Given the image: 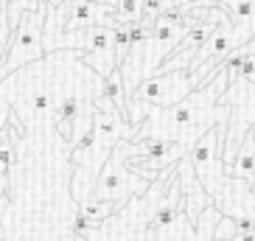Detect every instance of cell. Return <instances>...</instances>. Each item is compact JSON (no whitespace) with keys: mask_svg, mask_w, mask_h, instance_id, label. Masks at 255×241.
<instances>
[{"mask_svg":"<svg viewBox=\"0 0 255 241\" xmlns=\"http://www.w3.org/2000/svg\"><path fill=\"white\" fill-rule=\"evenodd\" d=\"M45 14H48V3L25 11L23 20L17 23L14 34H11V42H8V51L3 56V65H0V82L8 79L14 70H23L28 65L42 62V56H45V42H42Z\"/></svg>","mask_w":255,"mask_h":241,"instance_id":"obj_1","label":"cell"},{"mask_svg":"<svg viewBox=\"0 0 255 241\" xmlns=\"http://www.w3.org/2000/svg\"><path fill=\"white\" fill-rule=\"evenodd\" d=\"M196 90V76L191 68H177V70H154L149 79L137 84L129 101L143 107H174L182 98H188Z\"/></svg>","mask_w":255,"mask_h":241,"instance_id":"obj_2","label":"cell"},{"mask_svg":"<svg viewBox=\"0 0 255 241\" xmlns=\"http://www.w3.org/2000/svg\"><path fill=\"white\" fill-rule=\"evenodd\" d=\"M225 140H227V120H219L216 129H208L194 143V149H191L194 174H196V180H199V185L210 194V199H216L227 180L225 157H222Z\"/></svg>","mask_w":255,"mask_h":241,"instance_id":"obj_3","label":"cell"},{"mask_svg":"<svg viewBox=\"0 0 255 241\" xmlns=\"http://www.w3.org/2000/svg\"><path fill=\"white\" fill-rule=\"evenodd\" d=\"M127 143H118L113 149V154L107 157L104 168L98 174L93 196L96 199H113V202H127L132 194H143L149 188V180L146 177H137V171H132L127 163Z\"/></svg>","mask_w":255,"mask_h":241,"instance_id":"obj_4","label":"cell"},{"mask_svg":"<svg viewBox=\"0 0 255 241\" xmlns=\"http://www.w3.org/2000/svg\"><path fill=\"white\" fill-rule=\"evenodd\" d=\"M219 205V211L233 219H255V191H250V182L241 177H227L219 196L213 199Z\"/></svg>","mask_w":255,"mask_h":241,"instance_id":"obj_5","label":"cell"},{"mask_svg":"<svg viewBox=\"0 0 255 241\" xmlns=\"http://www.w3.org/2000/svg\"><path fill=\"white\" fill-rule=\"evenodd\" d=\"M225 168H227V177H241V180H247L250 185H255V132L253 129H250L247 137L241 140L233 163Z\"/></svg>","mask_w":255,"mask_h":241,"instance_id":"obj_6","label":"cell"},{"mask_svg":"<svg viewBox=\"0 0 255 241\" xmlns=\"http://www.w3.org/2000/svg\"><path fill=\"white\" fill-rule=\"evenodd\" d=\"M146 17V0H115L113 23L115 25H135Z\"/></svg>","mask_w":255,"mask_h":241,"instance_id":"obj_7","label":"cell"},{"mask_svg":"<svg viewBox=\"0 0 255 241\" xmlns=\"http://www.w3.org/2000/svg\"><path fill=\"white\" fill-rule=\"evenodd\" d=\"M177 196H180V188H177V182L171 185V199L160 208V213L154 219H151V225H149V230H157V227H165L168 222H171L174 216H177V211H180V205H177Z\"/></svg>","mask_w":255,"mask_h":241,"instance_id":"obj_8","label":"cell"},{"mask_svg":"<svg viewBox=\"0 0 255 241\" xmlns=\"http://www.w3.org/2000/svg\"><path fill=\"white\" fill-rule=\"evenodd\" d=\"M11 23H8V0H0V56H6L11 42Z\"/></svg>","mask_w":255,"mask_h":241,"instance_id":"obj_9","label":"cell"},{"mask_svg":"<svg viewBox=\"0 0 255 241\" xmlns=\"http://www.w3.org/2000/svg\"><path fill=\"white\" fill-rule=\"evenodd\" d=\"M236 230H239V222H236L233 216H225V219L216 225V230H213V241L233 239V236H236Z\"/></svg>","mask_w":255,"mask_h":241,"instance_id":"obj_10","label":"cell"},{"mask_svg":"<svg viewBox=\"0 0 255 241\" xmlns=\"http://www.w3.org/2000/svg\"><path fill=\"white\" fill-rule=\"evenodd\" d=\"M160 14H165L163 0H146V17H149V20H157Z\"/></svg>","mask_w":255,"mask_h":241,"instance_id":"obj_11","label":"cell"},{"mask_svg":"<svg viewBox=\"0 0 255 241\" xmlns=\"http://www.w3.org/2000/svg\"><path fill=\"white\" fill-rule=\"evenodd\" d=\"M185 3H194V0H163V8L165 11H177V8L185 6Z\"/></svg>","mask_w":255,"mask_h":241,"instance_id":"obj_12","label":"cell"},{"mask_svg":"<svg viewBox=\"0 0 255 241\" xmlns=\"http://www.w3.org/2000/svg\"><path fill=\"white\" fill-rule=\"evenodd\" d=\"M8 191V171H0V196H6Z\"/></svg>","mask_w":255,"mask_h":241,"instance_id":"obj_13","label":"cell"},{"mask_svg":"<svg viewBox=\"0 0 255 241\" xmlns=\"http://www.w3.org/2000/svg\"><path fill=\"white\" fill-rule=\"evenodd\" d=\"M48 3H51V6H59V3H65V0H48Z\"/></svg>","mask_w":255,"mask_h":241,"instance_id":"obj_14","label":"cell"},{"mask_svg":"<svg viewBox=\"0 0 255 241\" xmlns=\"http://www.w3.org/2000/svg\"><path fill=\"white\" fill-rule=\"evenodd\" d=\"M107 3H110V6H115V0H107Z\"/></svg>","mask_w":255,"mask_h":241,"instance_id":"obj_15","label":"cell"},{"mask_svg":"<svg viewBox=\"0 0 255 241\" xmlns=\"http://www.w3.org/2000/svg\"><path fill=\"white\" fill-rule=\"evenodd\" d=\"M0 65H3V56H0Z\"/></svg>","mask_w":255,"mask_h":241,"instance_id":"obj_16","label":"cell"}]
</instances>
